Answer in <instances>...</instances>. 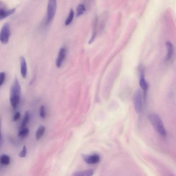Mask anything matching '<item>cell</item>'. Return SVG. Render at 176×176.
I'll list each match as a JSON object with an SVG mask.
<instances>
[{
	"mask_svg": "<svg viewBox=\"0 0 176 176\" xmlns=\"http://www.w3.org/2000/svg\"><path fill=\"white\" fill-rule=\"evenodd\" d=\"M45 131V127L43 126H41L38 128L36 133V138L37 140H39L43 136Z\"/></svg>",
	"mask_w": 176,
	"mask_h": 176,
	"instance_id": "obj_12",
	"label": "cell"
},
{
	"mask_svg": "<svg viewBox=\"0 0 176 176\" xmlns=\"http://www.w3.org/2000/svg\"><path fill=\"white\" fill-rule=\"evenodd\" d=\"M86 11L85 6L83 4H80L78 6L76 10L77 17H79L80 16L83 15Z\"/></svg>",
	"mask_w": 176,
	"mask_h": 176,
	"instance_id": "obj_13",
	"label": "cell"
},
{
	"mask_svg": "<svg viewBox=\"0 0 176 176\" xmlns=\"http://www.w3.org/2000/svg\"><path fill=\"white\" fill-rule=\"evenodd\" d=\"M94 174L92 169H88V170L79 171L75 173L73 176H91Z\"/></svg>",
	"mask_w": 176,
	"mask_h": 176,
	"instance_id": "obj_11",
	"label": "cell"
},
{
	"mask_svg": "<svg viewBox=\"0 0 176 176\" xmlns=\"http://www.w3.org/2000/svg\"><path fill=\"white\" fill-rule=\"evenodd\" d=\"M7 11L2 3L0 2V20L6 18V14Z\"/></svg>",
	"mask_w": 176,
	"mask_h": 176,
	"instance_id": "obj_15",
	"label": "cell"
},
{
	"mask_svg": "<svg viewBox=\"0 0 176 176\" xmlns=\"http://www.w3.org/2000/svg\"><path fill=\"white\" fill-rule=\"evenodd\" d=\"M21 73L22 76L24 78L26 77L27 72V67L26 62L24 57H20Z\"/></svg>",
	"mask_w": 176,
	"mask_h": 176,
	"instance_id": "obj_8",
	"label": "cell"
},
{
	"mask_svg": "<svg viewBox=\"0 0 176 176\" xmlns=\"http://www.w3.org/2000/svg\"><path fill=\"white\" fill-rule=\"evenodd\" d=\"M10 161V159L7 155H2L0 157V162L3 165H8L9 164Z\"/></svg>",
	"mask_w": 176,
	"mask_h": 176,
	"instance_id": "obj_14",
	"label": "cell"
},
{
	"mask_svg": "<svg viewBox=\"0 0 176 176\" xmlns=\"http://www.w3.org/2000/svg\"><path fill=\"white\" fill-rule=\"evenodd\" d=\"M57 8V1L55 0H50L48 2L47 24H49L53 20Z\"/></svg>",
	"mask_w": 176,
	"mask_h": 176,
	"instance_id": "obj_3",
	"label": "cell"
},
{
	"mask_svg": "<svg viewBox=\"0 0 176 176\" xmlns=\"http://www.w3.org/2000/svg\"><path fill=\"white\" fill-rule=\"evenodd\" d=\"M133 101L135 111L139 113L142 109V95L141 90H138L136 91L133 96Z\"/></svg>",
	"mask_w": 176,
	"mask_h": 176,
	"instance_id": "obj_4",
	"label": "cell"
},
{
	"mask_svg": "<svg viewBox=\"0 0 176 176\" xmlns=\"http://www.w3.org/2000/svg\"><path fill=\"white\" fill-rule=\"evenodd\" d=\"M82 157L87 164H94L99 162L100 160V156L97 154L93 155H82Z\"/></svg>",
	"mask_w": 176,
	"mask_h": 176,
	"instance_id": "obj_6",
	"label": "cell"
},
{
	"mask_svg": "<svg viewBox=\"0 0 176 176\" xmlns=\"http://www.w3.org/2000/svg\"><path fill=\"white\" fill-rule=\"evenodd\" d=\"M26 154L27 148L25 146H24L22 151L19 154V156L21 158H24L26 155Z\"/></svg>",
	"mask_w": 176,
	"mask_h": 176,
	"instance_id": "obj_21",
	"label": "cell"
},
{
	"mask_svg": "<svg viewBox=\"0 0 176 176\" xmlns=\"http://www.w3.org/2000/svg\"><path fill=\"white\" fill-rule=\"evenodd\" d=\"M29 133V129L28 128H22L19 132V136L21 137H25L28 135Z\"/></svg>",
	"mask_w": 176,
	"mask_h": 176,
	"instance_id": "obj_18",
	"label": "cell"
},
{
	"mask_svg": "<svg viewBox=\"0 0 176 176\" xmlns=\"http://www.w3.org/2000/svg\"><path fill=\"white\" fill-rule=\"evenodd\" d=\"M67 53L66 49L64 48L60 49L56 61V65L58 68H60L66 57Z\"/></svg>",
	"mask_w": 176,
	"mask_h": 176,
	"instance_id": "obj_7",
	"label": "cell"
},
{
	"mask_svg": "<svg viewBox=\"0 0 176 176\" xmlns=\"http://www.w3.org/2000/svg\"><path fill=\"white\" fill-rule=\"evenodd\" d=\"M74 12L73 10L71 9L70 10L69 15H68V18L65 22V25H69L72 21L74 17Z\"/></svg>",
	"mask_w": 176,
	"mask_h": 176,
	"instance_id": "obj_17",
	"label": "cell"
},
{
	"mask_svg": "<svg viewBox=\"0 0 176 176\" xmlns=\"http://www.w3.org/2000/svg\"><path fill=\"white\" fill-rule=\"evenodd\" d=\"M166 46H167V56H166V60H170L172 56L173 53V45L170 42L168 41L166 42Z\"/></svg>",
	"mask_w": 176,
	"mask_h": 176,
	"instance_id": "obj_10",
	"label": "cell"
},
{
	"mask_svg": "<svg viewBox=\"0 0 176 176\" xmlns=\"http://www.w3.org/2000/svg\"><path fill=\"white\" fill-rule=\"evenodd\" d=\"M5 74L4 72L0 73V86L4 83L5 80Z\"/></svg>",
	"mask_w": 176,
	"mask_h": 176,
	"instance_id": "obj_22",
	"label": "cell"
},
{
	"mask_svg": "<svg viewBox=\"0 0 176 176\" xmlns=\"http://www.w3.org/2000/svg\"><path fill=\"white\" fill-rule=\"evenodd\" d=\"M149 118L156 131L162 136H165L167 133L160 116L157 114L153 113L149 115Z\"/></svg>",
	"mask_w": 176,
	"mask_h": 176,
	"instance_id": "obj_2",
	"label": "cell"
},
{
	"mask_svg": "<svg viewBox=\"0 0 176 176\" xmlns=\"http://www.w3.org/2000/svg\"><path fill=\"white\" fill-rule=\"evenodd\" d=\"M139 85L141 89L145 91L147 90L148 84L145 80V73L143 71L141 72L139 80Z\"/></svg>",
	"mask_w": 176,
	"mask_h": 176,
	"instance_id": "obj_9",
	"label": "cell"
},
{
	"mask_svg": "<svg viewBox=\"0 0 176 176\" xmlns=\"http://www.w3.org/2000/svg\"><path fill=\"white\" fill-rule=\"evenodd\" d=\"M29 113L28 112H26L25 114L24 118L23 119V120L21 123V128L25 127L27 125L29 122Z\"/></svg>",
	"mask_w": 176,
	"mask_h": 176,
	"instance_id": "obj_16",
	"label": "cell"
},
{
	"mask_svg": "<svg viewBox=\"0 0 176 176\" xmlns=\"http://www.w3.org/2000/svg\"><path fill=\"white\" fill-rule=\"evenodd\" d=\"M21 113L19 112H17L15 113L13 117V120L14 122L18 121L21 117Z\"/></svg>",
	"mask_w": 176,
	"mask_h": 176,
	"instance_id": "obj_23",
	"label": "cell"
},
{
	"mask_svg": "<svg viewBox=\"0 0 176 176\" xmlns=\"http://www.w3.org/2000/svg\"><path fill=\"white\" fill-rule=\"evenodd\" d=\"M40 116L41 118L44 119L46 116L44 107L43 105L41 106L40 108Z\"/></svg>",
	"mask_w": 176,
	"mask_h": 176,
	"instance_id": "obj_20",
	"label": "cell"
},
{
	"mask_svg": "<svg viewBox=\"0 0 176 176\" xmlns=\"http://www.w3.org/2000/svg\"><path fill=\"white\" fill-rule=\"evenodd\" d=\"M21 93L20 84L17 77H16L12 86L10 92V100L13 109L14 110L17 108L19 101Z\"/></svg>",
	"mask_w": 176,
	"mask_h": 176,
	"instance_id": "obj_1",
	"label": "cell"
},
{
	"mask_svg": "<svg viewBox=\"0 0 176 176\" xmlns=\"http://www.w3.org/2000/svg\"><path fill=\"white\" fill-rule=\"evenodd\" d=\"M10 35L9 25L8 23H6L3 26L0 32V41L2 44H7Z\"/></svg>",
	"mask_w": 176,
	"mask_h": 176,
	"instance_id": "obj_5",
	"label": "cell"
},
{
	"mask_svg": "<svg viewBox=\"0 0 176 176\" xmlns=\"http://www.w3.org/2000/svg\"><path fill=\"white\" fill-rule=\"evenodd\" d=\"M96 26H97V21L96 20L95 22V24L94 25V27L93 29V35L91 37L89 43L90 44L94 41L95 38L96 34Z\"/></svg>",
	"mask_w": 176,
	"mask_h": 176,
	"instance_id": "obj_19",
	"label": "cell"
},
{
	"mask_svg": "<svg viewBox=\"0 0 176 176\" xmlns=\"http://www.w3.org/2000/svg\"><path fill=\"white\" fill-rule=\"evenodd\" d=\"M1 136H2V135H1V123H0V143H1Z\"/></svg>",
	"mask_w": 176,
	"mask_h": 176,
	"instance_id": "obj_24",
	"label": "cell"
}]
</instances>
